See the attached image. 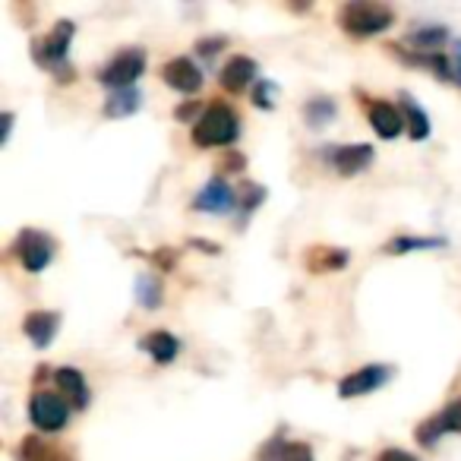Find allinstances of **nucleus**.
<instances>
[{"instance_id": "nucleus-28", "label": "nucleus", "mask_w": 461, "mask_h": 461, "mask_svg": "<svg viewBox=\"0 0 461 461\" xmlns=\"http://www.w3.org/2000/svg\"><path fill=\"white\" fill-rule=\"evenodd\" d=\"M177 259H180V253H177V250H171V247H161V250L149 253V263L158 266L161 272H171L174 266H177Z\"/></svg>"}, {"instance_id": "nucleus-32", "label": "nucleus", "mask_w": 461, "mask_h": 461, "mask_svg": "<svg viewBox=\"0 0 461 461\" xmlns=\"http://www.w3.org/2000/svg\"><path fill=\"white\" fill-rule=\"evenodd\" d=\"M376 461H420L417 455H411V452H404V448H383V452L376 455Z\"/></svg>"}, {"instance_id": "nucleus-2", "label": "nucleus", "mask_w": 461, "mask_h": 461, "mask_svg": "<svg viewBox=\"0 0 461 461\" xmlns=\"http://www.w3.org/2000/svg\"><path fill=\"white\" fill-rule=\"evenodd\" d=\"M335 23L351 39H373L395 26V10L379 0H348L335 14Z\"/></svg>"}, {"instance_id": "nucleus-10", "label": "nucleus", "mask_w": 461, "mask_h": 461, "mask_svg": "<svg viewBox=\"0 0 461 461\" xmlns=\"http://www.w3.org/2000/svg\"><path fill=\"white\" fill-rule=\"evenodd\" d=\"M448 433H461V402H448L439 414L417 423L414 439L420 448H436L442 436H448Z\"/></svg>"}, {"instance_id": "nucleus-16", "label": "nucleus", "mask_w": 461, "mask_h": 461, "mask_svg": "<svg viewBox=\"0 0 461 461\" xmlns=\"http://www.w3.org/2000/svg\"><path fill=\"white\" fill-rule=\"evenodd\" d=\"M348 259H351V253H348L345 247H329V244H313L303 253V266H307V272H313V276L345 269Z\"/></svg>"}, {"instance_id": "nucleus-35", "label": "nucleus", "mask_w": 461, "mask_h": 461, "mask_svg": "<svg viewBox=\"0 0 461 461\" xmlns=\"http://www.w3.org/2000/svg\"><path fill=\"white\" fill-rule=\"evenodd\" d=\"M190 247H196V250H205L209 257L221 253V247H218V244H212V240H199V238H193V240H190Z\"/></svg>"}, {"instance_id": "nucleus-23", "label": "nucleus", "mask_w": 461, "mask_h": 461, "mask_svg": "<svg viewBox=\"0 0 461 461\" xmlns=\"http://www.w3.org/2000/svg\"><path fill=\"white\" fill-rule=\"evenodd\" d=\"M142 108V92L140 89H121V92H111L108 102H104V117H130Z\"/></svg>"}, {"instance_id": "nucleus-3", "label": "nucleus", "mask_w": 461, "mask_h": 461, "mask_svg": "<svg viewBox=\"0 0 461 461\" xmlns=\"http://www.w3.org/2000/svg\"><path fill=\"white\" fill-rule=\"evenodd\" d=\"M240 136V117L228 102H212L203 114L193 121V146L196 149H228Z\"/></svg>"}, {"instance_id": "nucleus-26", "label": "nucleus", "mask_w": 461, "mask_h": 461, "mask_svg": "<svg viewBox=\"0 0 461 461\" xmlns=\"http://www.w3.org/2000/svg\"><path fill=\"white\" fill-rule=\"evenodd\" d=\"M278 95H282V89H278V83H272V79H263L259 77V83L253 86V104H257L259 111H272L278 102Z\"/></svg>"}, {"instance_id": "nucleus-15", "label": "nucleus", "mask_w": 461, "mask_h": 461, "mask_svg": "<svg viewBox=\"0 0 461 461\" xmlns=\"http://www.w3.org/2000/svg\"><path fill=\"white\" fill-rule=\"evenodd\" d=\"M218 83L228 92H244L247 86L259 83V64L253 58H244V54H234V58H228V64L221 67Z\"/></svg>"}, {"instance_id": "nucleus-12", "label": "nucleus", "mask_w": 461, "mask_h": 461, "mask_svg": "<svg viewBox=\"0 0 461 461\" xmlns=\"http://www.w3.org/2000/svg\"><path fill=\"white\" fill-rule=\"evenodd\" d=\"M161 83L174 92H184V95H193V92L203 89L205 77L190 58H171L165 67H161Z\"/></svg>"}, {"instance_id": "nucleus-22", "label": "nucleus", "mask_w": 461, "mask_h": 461, "mask_svg": "<svg viewBox=\"0 0 461 461\" xmlns=\"http://www.w3.org/2000/svg\"><path fill=\"white\" fill-rule=\"evenodd\" d=\"M335 114H339V104L332 95H313L303 104V121L310 123V130H322L329 121H335Z\"/></svg>"}, {"instance_id": "nucleus-7", "label": "nucleus", "mask_w": 461, "mask_h": 461, "mask_svg": "<svg viewBox=\"0 0 461 461\" xmlns=\"http://www.w3.org/2000/svg\"><path fill=\"white\" fill-rule=\"evenodd\" d=\"M320 155L326 158V165L341 177H357L376 158V149L370 142H341V146H322Z\"/></svg>"}, {"instance_id": "nucleus-8", "label": "nucleus", "mask_w": 461, "mask_h": 461, "mask_svg": "<svg viewBox=\"0 0 461 461\" xmlns=\"http://www.w3.org/2000/svg\"><path fill=\"white\" fill-rule=\"evenodd\" d=\"M190 205L193 212H205V215H230L234 209H240V193L224 177H212L205 186H199Z\"/></svg>"}, {"instance_id": "nucleus-6", "label": "nucleus", "mask_w": 461, "mask_h": 461, "mask_svg": "<svg viewBox=\"0 0 461 461\" xmlns=\"http://www.w3.org/2000/svg\"><path fill=\"white\" fill-rule=\"evenodd\" d=\"M70 402H67L60 392H32L29 398V420L32 427L39 429L41 436H51V433H60V429L70 423Z\"/></svg>"}, {"instance_id": "nucleus-5", "label": "nucleus", "mask_w": 461, "mask_h": 461, "mask_svg": "<svg viewBox=\"0 0 461 461\" xmlns=\"http://www.w3.org/2000/svg\"><path fill=\"white\" fill-rule=\"evenodd\" d=\"M10 253H14L16 263H20L23 269L32 272V276H39V272H45L48 266L54 263V257H58V244H54V238L51 234H45V230L23 228L20 234H16Z\"/></svg>"}, {"instance_id": "nucleus-13", "label": "nucleus", "mask_w": 461, "mask_h": 461, "mask_svg": "<svg viewBox=\"0 0 461 461\" xmlns=\"http://www.w3.org/2000/svg\"><path fill=\"white\" fill-rule=\"evenodd\" d=\"M51 376H54L58 392L70 402V408H77V411L89 408L92 389H89V379H86L83 370H77V366H58V370H51Z\"/></svg>"}, {"instance_id": "nucleus-30", "label": "nucleus", "mask_w": 461, "mask_h": 461, "mask_svg": "<svg viewBox=\"0 0 461 461\" xmlns=\"http://www.w3.org/2000/svg\"><path fill=\"white\" fill-rule=\"evenodd\" d=\"M244 167H247L244 155H240V152H228L221 161H218V177H221V174H228V177H230V174H240Z\"/></svg>"}, {"instance_id": "nucleus-18", "label": "nucleus", "mask_w": 461, "mask_h": 461, "mask_svg": "<svg viewBox=\"0 0 461 461\" xmlns=\"http://www.w3.org/2000/svg\"><path fill=\"white\" fill-rule=\"evenodd\" d=\"M16 461H73V458L67 448L48 442L45 436H23L20 448H16Z\"/></svg>"}, {"instance_id": "nucleus-4", "label": "nucleus", "mask_w": 461, "mask_h": 461, "mask_svg": "<svg viewBox=\"0 0 461 461\" xmlns=\"http://www.w3.org/2000/svg\"><path fill=\"white\" fill-rule=\"evenodd\" d=\"M142 73H146V48L130 45L121 48L108 64L98 67L95 79L102 86H108L111 92H121V89H136Z\"/></svg>"}, {"instance_id": "nucleus-11", "label": "nucleus", "mask_w": 461, "mask_h": 461, "mask_svg": "<svg viewBox=\"0 0 461 461\" xmlns=\"http://www.w3.org/2000/svg\"><path fill=\"white\" fill-rule=\"evenodd\" d=\"M366 121L379 140H398L404 133V117L385 98H366Z\"/></svg>"}, {"instance_id": "nucleus-31", "label": "nucleus", "mask_w": 461, "mask_h": 461, "mask_svg": "<svg viewBox=\"0 0 461 461\" xmlns=\"http://www.w3.org/2000/svg\"><path fill=\"white\" fill-rule=\"evenodd\" d=\"M448 60H452V83L461 86V39H452V45H448Z\"/></svg>"}, {"instance_id": "nucleus-21", "label": "nucleus", "mask_w": 461, "mask_h": 461, "mask_svg": "<svg viewBox=\"0 0 461 461\" xmlns=\"http://www.w3.org/2000/svg\"><path fill=\"white\" fill-rule=\"evenodd\" d=\"M448 240L446 238H417V234H395V238L385 244L389 257H404V253H417V250H442Z\"/></svg>"}, {"instance_id": "nucleus-27", "label": "nucleus", "mask_w": 461, "mask_h": 461, "mask_svg": "<svg viewBox=\"0 0 461 461\" xmlns=\"http://www.w3.org/2000/svg\"><path fill=\"white\" fill-rule=\"evenodd\" d=\"M278 461H316V455L307 442H285Z\"/></svg>"}, {"instance_id": "nucleus-29", "label": "nucleus", "mask_w": 461, "mask_h": 461, "mask_svg": "<svg viewBox=\"0 0 461 461\" xmlns=\"http://www.w3.org/2000/svg\"><path fill=\"white\" fill-rule=\"evenodd\" d=\"M221 48H228V39H224V35H212V39H199L196 41V54H199V58H205V60L215 58Z\"/></svg>"}, {"instance_id": "nucleus-34", "label": "nucleus", "mask_w": 461, "mask_h": 461, "mask_svg": "<svg viewBox=\"0 0 461 461\" xmlns=\"http://www.w3.org/2000/svg\"><path fill=\"white\" fill-rule=\"evenodd\" d=\"M14 121H16L14 111H4V117H0V123H4V130H0V142L10 140V133H14Z\"/></svg>"}, {"instance_id": "nucleus-24", "label": "nucleus", "mask_w": 461, "mask_h": 461, "mask_svg": "<svg viewBox=\"0 0 461 461\" xmlns=\"http://www.w3.org/2000/svg\"><path fill=\"white\" fill-rule=\"evenodd\" d=\"M136 301H140L142 310H158L165 303V285L155 276H140L136 278Z\"/></svg>"}, {"instance_id": "nucleus-20", "label": "nucleus", "mask_w": 461, "mask_h": 461, "mask_svg": "<svg viewBox=\"0 0 461 461\" xmlns=\"http://www.w3.org/2000/svg\"><path fill=\"white\" fill-rule=\"evenodd\" d=\"M411 51H442V45H452V35L442 23H433V26H420L402 41Z\"/></svg>"}, {"instance_id": "nucleus-25", "label": "nucleus", "mask_w": 461, "mask_h": 461, "mask_svg": "<svg viewBox=\"0 0 461 461\" xmlns=\"http://www.w3.org/2000/svg\"><path fill=\"white\" fill-rule=\"evenodd\" d=\"M263 199H266V186L263 184H250V180H247L244 190H240V209H238L240 221H247V218H250L253 212L263 205Z\"/></svg>"}, {"instance_id": "nucleus-14", "label": "nucleus", "mask_w": 461, "mask_h": 461, "mask_svg": "<svg viewBox=\"0 0 461 461\" xmlns=\"http://www.w3.org/2000/svg\"><path fill=\"white\" fill-rule=\"evenodd\" d=\"M23 332H26V339L32 341L39 351H45V348L54 345V339H58V332H60V313L58 310H32V313L23 320Z\"/></svg>"}, {"instance_id": "nucleus-9", "label": "nucleus", "mask_w": 461, "mask_h": 461, "mask_svg": "<svg viewBox=\"0 0 461 461\" xmlns=\"http://www.w3.org/2000/svg\"><path fill=\"white\" fill-rule=\"evenodd\" d=\"M392 366L389 364H366L360 370L348 373L339 379V398H360V395H373L383 385H389L392 379Z\"/></svg>"}, {"instance_id": "nucleus-19", "label": "nucleus", "mask_w": 461, "mask_h": 461, "mask_svg": "<svg viewBox=\"0 0 461 461\" xmlns=\"http://www.w3.org/2000/svg\"><path fill=\"white\" fill-rule=\"evenodd\" d=\"M398 102H402L404 133H408L414 142L429 140V133H433V127H429V114L420 108V102H417L414 95H408V92H402V95H398Z\"/></svg>"}, {"instance_id": "nucleus-33", "label": "nucleus", "mask_w": 461, "mask_h": 461, "mask_svg": "<svg viewBox=\"0 0 461 461\" xmlns=\"http://www.w3.org/2000/svg\"><path fill=\"white\" fill-rule=\"evenodd\" d=\"M196 111L203 114V102H186L184 108H174V117H177V121H190Z\"/></svg>"}, {"instance_id": "nucleus-1", "label": "nucleus", "mask_w": 461, "mask_h": 461, "mask_svg": "<svg viewBox=\"0 0 461 461\" xmlns=\"http://www.w3.org/2000/svg\"><path fill=\"white\" fill-rule=\"evenodd\" d=\"M73 35H77V23L58 20L51 26V32L32 41V60L41 67V70L51 73L58 83H73V79H77V70H73L70 60H67Z\"/></svg>"}, {"instance_id": "nucleus-17", "label": "nucleus", "mask_w": 461, "mask_h": 461, "mask_svg": "<svg viewBox=\"0 0 461 461\" xmlns=\"http://www.w3.org/2000/svg\"><path fill=\"white\" fill-rule=\"evenodd\" d=\"M140 351L149 354L155 364L167 366V364H174V360H177L180 341H177V335H171L167 329H152V332H146L140 339Z\"/></svg>"}]
</instances>
